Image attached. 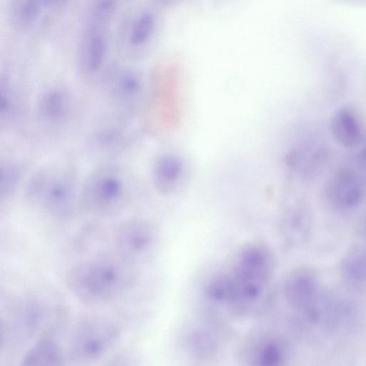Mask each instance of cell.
I'll return each mask as SVG.
<instances>
[{"mask_svg":"<svg viewBox=\"0 0 366 366\" xmlns=\"http://www.w3.org/2000/svg\"><path fill=\"white\" fill-rule=\"evenodd\" d=\"M154 25V18L149 11L140 14L134 21L129 40L133 45H140L151 35Z\"/></svg>","mask_w":366,"mask_h":366,"instance_id":"cell-19","label":"cell"},{"mask_svg":"<svg viewBox=\"0 0 366 366\" xmlns=\"http://www.w3.org/2000/svg\"><path fill=\"white\" fill-rule=\"evenodd\" d=\"M180 159L174 154H164L155 162L152 172V182L156 190L163 195L173 192L182 174Z\"/></svg>","mask_w":366,"mask_h":366,"instance_id":"cell-14","label":"cell"},{"mask_svg":"<svg viewBox=\"0 0 366 366\" xmlns=\"http://www.w3.org/2000/svg\"><path fill=\"white\" fill-rule=\"evenodd\" d=\"M137 278L136 265L114 252L71 267L66 276V285L79 301L99 305L126 295L134 287Z\"/></svg>","mask_w":366,"mask_h":366,"instance_id":"cell-1","label":"cell"},{"mask_svg":"<svg viewBox=\"0 0 366 366\" xmlns=\"http://www.w3.org/2000/svg\"><path fill=\"white\" fill-rule=\"evenodd\" d=\"M322 197L326 205L338 213L358 209L366 199V177L357 167H343L326 180Z\"/></svg>","mask_w":366,"mask_h":366,"instance_id":"cell-7","label":"cell"},{"mask_svg":"<svg viewBox=\"0 0 366 366\" xmlns=\"http://www.w3.org/2000/svg\"><path fill=\"white\" fill-rule=\"evenodd\" d=\"M340 274L345 282L355 286L366 285V245L351 246L340 262Z\"/></svg>","mask_w":366,"mask_h":366,"instance_id":"cell-15","label":"cell"},{"mask_svg":"<svg viewBox=\"0 0 366 366\" xmlns=\"http://www.w3.org/2000/svg\"><path fill=\"white\" fill-rule=\"evenodd\" d=\"M140 80L133 73H126L120 78L119 88L122 93L125 95H132L139 91Z\"/></svg>","mask_w":366,"mask_h":366,"instance_id":"cell-21","label":"cell"},{"mask_svg":"<svg viewBox=\"0 0 366 366\" xmlns=\"http://www.w3.org/2000/svg\"><path fill=\"white\" fill-rule=\"evenodd\" d=\"M80 189L77 174L73 168L46 167L29 179L24 199L34 209L62 220L79 209Z\"/></svg>","mask_w":366,"mask_h":366,"instance_id":"cell-2","label":"cell"},{"mask_svg":"<svg viewBox=\"0 0 366 366\" xmlns=\"http://www.w3.org/2000/svg\"><path fill=\"white\" fill-rule=\"evenodd\" d=\"M284 287L285 295L290 302L298 306H305L311 302L317 295V274L309 266L297 267L288 273Z\"/></svg>","mask_w":366,"mask_h":366,"instance_id":"cell-12","label":"cell"},{"mask_svg":"<svg viewBox=\"0 0 366 366\" xmlns=\"http://www.w3.org/2000/svg\"><path fill=\"white\" fill-rule=\"evenodd\" d=\"M357 168L366 174V143L359 149L355 156Z\"/></svg>","mask_w":366,"mask_h":366,"instance_id":"cell-23","label":"cell"},{"mask_svg":"<svg viewBox=\"0 0 366 366\" xmlns=\"http://www.w3.org/2000/svg\"><path fill=\"white\" fill-rule=\"evenodd\" d=\"M0 108H1V114H6L9 109L10 107V101L9 97L7 95L6 92H4L3 89L1 90V99H0Z\"/></svg>","mask_w":366,"mask_h":366,"instance_id":"cell-24","label":"cell"},{"mask_svg":"<svg viewBox=\"0 0 366 366\" xmlns=\"http://www.w3.org/2000/svg\"><path fill=\"white\" fill-rule=\"evenodd\" d=\"M359 233L362 240L363 241V244L366 245V214L360 222Z\"/></svg>","mask_w":366,"mask_h":366,"instance_id":"cell-25","label":"cell"},{"mask_svg":"<svg viewBox=\"0 0 366 366\" xmlns=\"http://www.w3.org/2000/svg\"><path fill=\"white\" fill-rule=\"evenodd\" d=\"M280 359V355L277 348L274 346H269L262 354V362L264 366H276Z\"/></svg>","mask_w":366,"mask_h":366,"instance_id":"cell-22","label":"cell"},{"mask_svg":"<svg viewBox=\"0 0 366 366\" xmlns=\"http://www.w3.org/2000/svg\"><path fill=\"white\" fill-rule=\"evenodd\" d=\"M121 335L120 325L109 317L101 315L83 317L74 326L71 335L70 357L81 364L95 362L115 346Z\"/></svg>","mask_w":366,"mask_h":366,"instance_id":"cell-6","label":"cell"},{"mask_svg":"<svg viewBox=\"0 0 366 366\" xmlns=\"http://www.w3.org/2000/svg\"><path fill=\"white\" fill-rule=\"evenodd\" d=\"M329 159L327 149L320 144L304 145L292 149L287 157L292 172L302 180L315 179L324 169Z\"/></svg>","mask_w":366,"mask_h":366,"instance_id":"cell-11","label":"cell"},{"mask_svg":"<svg viewBox=\"0 0 366 366\" xmlns=\"http://www.w3.org/2000/svg\"><path fill=\"white\" fill-rule=\"evenodd\" d=\"M9 318L5 323V337L13 335L17 340H37L44 336H53L61 317V308L46 297L36 293H27L11 300L8 307Z\"/></svg>","mask_w":366,"mask_h":366,"instance_id":"cell-5","label":"cell"},{"mask_svg":"<svg viewBox=\"0 0 366 366\" xmlns=\"http://www.w3.org/2000/svg\"><path fill=\"white\" fill-rule=\"evenodd\" d=\"M106 51V41L97 28H92L88 32L84 47V60L86 68L94 71L102 63Z\"/></svg>","mask_w":366,"mask_h":366,"instance_id":"cell-16","label":"cell"},{"mask_svg":"<svg viewBox=\"0 0 366 366\" xmlns=\"http://www.w3.org/2000/svg\"><path fill=\"white\" fill-rule=\"evenodd\" d=\"M21 168L13 163H4L1 166L0 198L1 202L11 199L16 191L22 179Z\"/></svg>","mask_w":366,"mask_h":366,"instance_id":"cell-17","label":"cell"},{"mask_svg":"<svg viewBox=\"0 0 366 366\" xmlns=\"http://www.w3.org/2000/svg\"><path fill=\"white\" fill-rule=\"evenodd\" d=\"M64 355L53 336H44L34 341L22 357L19 366H64Z\"/></svg>","mask_w":366,"mask_h":366,"instance_id":"cell-13","label":"cell"},{"mask_svg":"<svg viewBox=\"0 0 366 366\" xmlns=\"http://www.w3.org/2000/svg\"><path fill=\"white\" fill-rule=\"evenodd\" d=\"M66 110V100L59 89H51L42 96L40 100L41 113L46 119L56 120L61 118Z\"/></svg>","mask_w":366,"mask_h":366,"instance_id":"cell-18","label":"cell"},{"mask_svg":"<svg viewBox=\"0 0 366 366\" xmlns=\"http://www.w3.org/2000/svg\"><path fill=\"white\" fill-rule=\"evenodd\" d=\"M329 127L332 138L344 147H356L366 140L364 121L359 112L350 106L337 109L331 117Z\"/></svg>","mask_w":366,"mask_h":366,"instance_id":"cell-10","label":"cell"},{"mask_svg":"<svg viewBox=\"0 0 366 366\" xmlns=\"http://www.w3.org/2000/svg\"><path fill=\"white\" fill-rule=\"evenodd\" d=\"M134 181L122 169L105 165L94 170L81 186L79 209L98 217L115 216L130 204Z\"/></svg>","mask_w":366,"mask_h":366,"instance_id":"cell-3","label":"cell"},{"mask_svg":"<svg viewBox=\"0 0 366 366\" xmlns=\"http://www.w3.org/2000/svg\"><path fill=\"white\" fill-rule=\"evenodd\" d=\"M281 215V231L286 244L292 247L307 242L313 222L308 202L301 197L292 199L283 208Z\"/></svg>","mask_w":366,"mask_h":366,"instance_id":"cell-9","label":"cell"},{"mask_svg":"<svg viewBox=\"0 0 366 366\" xmlns=\"http://www.w3.org/2000/svg\"><path fill=\"white\" fill-rule=\"evenodd\" d=\"M155 239L156 232L148 221L132 218L122 223L115 232V252L136 265L149 254Z\"/></svg>","mask_w":366,"mask_h":366,"instance_id":"cell-8","label":"cell"},{"mask_svg":"<svg viewBox=\"0 0 366 366\" xmlns=\"http://www.w3.org/2000/svg\"><path fill=\"white\" fill-rule=\"evenodd\" d=\"M274 269V257L266 245L253 242L242 247L227 273L232 300L239 305L256 300L270 281Z\"/></svg>","mask_w":366,"mask_h":366,"instance_id":"cell-4","label":"cell"},{"mask_svg":"<svg viewBox=\"0 0 366 366\" xmlns=\"http://www.w3.org/2000/svg\"><path fill=\"white\" fill-rule=\"evenodd\" d=\"M39 9V4L37 1H20L14 9L15 17L19 23L28 24L32 22L38 16Z\"/></svg>","mask_w":366,"mask_h":366,"instance_id":"cell-20","label":"cell"}]
</instances>
